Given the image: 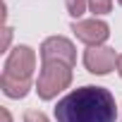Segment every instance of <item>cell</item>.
Masks as SVG:
<instances>
[{
  "label": "cell",
  "mask_w": 122,
  "mask_h": 122,
  "mask_svg": "<svg viewBox=\"0 0 122 122\" xmlns=\"http://www.w3.org/2000/svg\"><path fill=\"white\" fill-rule=\"evenodd\" d=\"M115 96L103 86H79L55 105V122H115Z\"/></svg>",
  "instance_id": "obj_1"
},
{
  "label": "cell",
  "mask_w": 122,
  "mask_h": 122,
  "mask_svg": "<svg viewBox=\"0 0 122 122\" xmlns=\"http://www.w3.org/2000/svg\"><path fill=\"white\" fill-rule=\"evenodd\" d=\"M36 70V53L29 46H17L5 60L0 89L7 98H24L31 89V77Z\"/></svg>",
  "instance_id": "obj_2"
},
{
  "label": "cell",
  "mask_w": 122,
  "mask_h": 122,
  "mask_svg": "<svg viewBox=\"0 0 122 122\" xmlns=\"http://www.w3.org/2000/svg\"><path fill=\"white\" fill-rule=\"evenodd\" d=\"M72 84V67L65 62H43L38 79H36V93L43 101L55 98L60 91H65Z\"/></svg>",
  "instance_id": "obj_3"
},
{
  "label": "cell",
  "mask_w": 122,
  "mask_h": 122,
  "mask_svg": "<svg viewBox=\"0 0 122 122\" xmlns=\"http://www.w3.org/2000/svg\"><path fill=\"white\" fill-rule=\"evenodd\" d=\"M41 60L43 62H65V65L74 67V62H77L74 43L65 36H50L41 43Z\"/></svg>",
  "instance_id": "obj_4"
},
{
  "label": "cell",
  "mask_w": 122,
  "mask_h": 122,
  "mask_svg": "<svg viewBox=\"0 0 122 122\" xmlns=\"http://www.w3.org/2000/svg\"><path fill=\"white\" fill-rule=\"evenodd\" d=\"M117 57L120 55H115V50L108 48V46H91L84 53V67L91 74L103 77V74H108L117 67Z\"/></svg>",
  "instance_id": "obj_5"
},
{
  "label": "cell",
  "mask_w": 122,
  "mask_h": 122,
  "mask_svg": "<svg viewBox=\"0 0 122 122\" xmlns=\"http://www.w3.org/2000/svg\"><path fill=\"white\" fill-rule=\"evenodd\" d=\"M72 31L89 48L91 46H103L108 41V36H110V26L103 19H96V17L93 19H79V22H74L72 24Z\"/></svg>",
  "instance_id": "obj_6"
},
{
  "label": "cell",
  "mask_w": 122,
  "mask_h": 122,
  "mask_svg": "<svg viewBox=\"0 0 122 122\" xmlns=\"http://www.w3.org/2000/svg\"><path fill=\"white\" fill-rule=\"evenodd\" d=\"M89 3V10L93 12V17L98 15H108L112 10V0H86Z\"/></svg>",
  "instance_id": "obj_7"
},
{
  "label": "cell",
  "mask_w": 122,
  "mask_h": 122,
  "mask_svg": "<svg viewBox=\"0 0 122 122\" xmlns=\"http://www.w3.org/2000/svg\"><path fill=\"white\" fill-rule=\"evenodd\" d=\"M65 3H67V12H70L74 19H79V17L86 12V7H89L86 0H65Z\"/></svg>",
  "instance_id": "obj_8"
},
{
  "label": "cell",
  "mask_w": 122,
  "mask_h": 122,
  "mask_svg": "<svg viewBox=\"0 0 122 122\" xmlns=\"http://www.w3.org/2000/svg\"><path fill=\"white\" fill-rule=\"evenodd\" d=\"M24 122H50L41 110H26L24 112Z\"/></svg>",
  "instance_id": "obj_9"
},
{
  "label": "cell",
  "mask_w": 122,
  "mask_h": 122,
  "mask_svg": "<svg viewBox=\"0 0 122 122\" xmlns=\"http://www.w3.org/2000/svg\"><path fill=\"white\" fill-rule=\"evenodd\" d=\"M10 38H12V29L5 24V26H3V43H0V50H3V53L10 48Z\"/></svg>",
  "instance_id": "obj_10"
},
{
  "label": "cell",
  "mask_w": 122,
  "mask_h": 122,
  "mask_svg": "<svg viewBox=\"0 0 122 122\" xmlns=\"http://www.w3.org/2000/svg\"><path fill=\"white\" fill-rule=\"evenodd\" d=\"M0 117H3V122H12V115L7 108H0Z\"/></svg>",
  "instance_id": "obj_11"
},
{
  "label": "cell",
  "mask_w": 122,
  "mask_h": 122,
  "mask_svg": "<svg viewBox=\"0 0 122 122\" xmlns=\"http://www.w3.org/2000/svg\"><path fill=\"white\" fill-rule=\"evenodd\" d=\"M117 72H120V77H122V53H120V57H117Z\"/></svg>",
  "instance_id": "obj_12"
},
{
  "label": "cell",
  "mask_w": 122,
  "mask_h": 122,
  "mask_svg": "<svg viewBox=\"0 0 122 122\" xmlns=\"http://www.w3.org/2000/svg\"><path fill=\"white\" fill-rule=\"evenodd\" d=\"M117 3H120V5H122V0H117Z\"/></svg>",
  "instance_id": "obj_13"
},
{
  "label": "cell",
  "mask_w": 122,
  "mask_h": 122,
  "mask_svg": "<svg viewBox=\"0 0 122 122\" xmlns=\"http://www.w3.org/2000/svg\"><path fill=\"white\" fill-rule=\"evenodd\" d=\"M120 122H122V120H120Z\"/></svg>",
  "instance_id": "obj_14"
}]
</instances>
